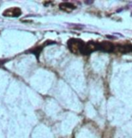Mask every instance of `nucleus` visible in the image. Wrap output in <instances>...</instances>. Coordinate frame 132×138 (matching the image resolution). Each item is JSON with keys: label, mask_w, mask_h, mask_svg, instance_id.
Here are the masks:
<instances>
[{"label": "nucleus", "mask_w": 132, "mask_h": 138, "mask_svg": "<svg viewBox=\"0 0 132 138\" xmlns=\"http://www.w3.org/2000/svg\"><path fill=\"white\" fill-rule=\"evenodd\" d=\"M85 45V43L83 42L82 40H79V39H70L67 42V47L70 50L71 53H81V50L82 48Z\"/></svg>", "instance_id": "obj_1"}, {"label": "nucleus", "mask_w": 132, "mask_h": 138, "mask_svg": "<svg viewBox=\"0 0 132 138\" xmlns=\"http://www.w3.org/2000/svg\"><path fill=\"white\" fill-rule=\"evenodd\" d=\"M99 50V43H94V42H89L87 43H85L84 47L81 50V53L84 55L91 54L94 51Z\"/></svg>", "instance_id": "obj_2"}, {"label": "nucleus", "mask_w": 132, "mask_h": 138, "mask_svg": "<svg viewBox=\"0 0 132 138\" xmlns=\"http://www.w3.org/2000/svg\"><path fill=\"white\" fill-rule=\"evenodd\" d=\"M22 14V11L19 7H11L5 10L3 13V15L6 17H18Z\"/></svg>", "instance_id": "obj_3"}, {"label": "nucleus", "mask_w": 132, "mask_h": 138, "mask_svg": "<svg viewBox=\"0 0 132 138\" xmlns=\"http://www.w3.org/2000/svg\"><path fill=\"white\" fill-rule=\"evenodd\" d=\"M115 47L111 42H101L99 43V50L105 52V53H112Z\"/></svg>", "instance_id": "obj_4"}, {"label": "nucleus", "mask_w": 132, "mask_h": 138, "mask_svg": "<svg viewBox=\"0 0 132 138\" xmlns=\"http://www.w3.org/2000/svg\"><path fill=\"white\" fill-rule=\"evenodd\" d=\"M116 50L121 53H129L132 52V45L130 44H123V45H117Z\"/></svg>", "instance_id": "obj_5"}, {"label": "nucleus", "mask_w": 132, "mask_h": 138, "mask_svg": "<svg viewBox=\"0 0 132 138\" xmlns=\"http://www.w3.org/2000/svg\"><path fill=\"white\" fill-rule=\"evenodd\" d=\"M59 8L61 10H63V11H66V12H71L72 10L75 9V6L73 4H71V3L64 2L59 5Z\"/></svg>", "instance_id": "obj_6"}, {"label": "nucleus", "mask_w": 132, "mask_h": 138, "mask_svg": "<svg viewBox=\"0 0 132 138\" xmlns=\"http://www.w3.org/2000/svg\"><path fill=\"white\" fill-rule=\"evenodd\" d=\"M44 46V45H43ZM43 46H40V47H37L35 48V49H33L32 51H30V52H28V53H34V54L37 56V58L39 59V55H40V53L41 52V50H42Z\"/></svg>", "instance_id": "obj_7"}, {"label": "nucleus", "mask_w": 132, "mask_h": 138, "mask_svg": "<svg viewBox=\"0 0 132 138\" xmlns=\"http://www.w3.org/2000/svg\"><path fill=\"white\" fill-rule=\"evenodd\" d=\"M85 4H87V5H90V4H93V1H85Z\"/></svg>", "instance_id": "obj_8"}, {"label": "nucleus", "mask_w": 132, "mask_h": 138, "mask_svg": "<svg viewBox=\"0 0 132 138\" xmlns=\"http://www.w3.org/2000/svg\"><path fill=\"white\" fill-rule=\"evenodd\" d=\"M131 15H132V14H131Z\"/></svg>", "instance_id": "obj_9"}]
</instances>
